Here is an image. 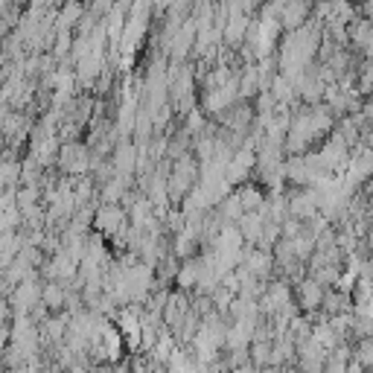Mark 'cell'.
<instances>
[{"instance_id": "obj_3", "label": "cell", "mask_w": 373, "mask_h": 373, "mask_svg": "<svg viewBox=\"0 0 373 373\" xmlns=\"http://www.w3.org/2000/svg\"><path fill=\"white\" fill-rule=\"evenodd\" d=\"M44 327H47V336H50L53 341H62V338H64V329H62L59 321H47Z\"/></svg>"}, {"instance_id": "obj_4", "label": "cell", "mask_w": 373, "mask_h": 373, "mask_svg": "<svg viewBox=\"0 0 373 373\" xmlns=\"http://www.w3.org/2000/svg\"><path fill=\"white\" fill-rule=\"evenodd\" d=\"M44 300H47V307H53V309H56V307H62V295L56 292V289H50V292H44Z\"/></svg>"}, {"instance_id": "obj_1", "label": "cell", "mask_w": 373, "mask_h": 373, "mask_svg": "<svg viewBox=\"0 0 373 373\" xmlns=\"http://www.w3.org/2000/svg\"><path fill=\"white\" fill-rule=\"evenodd\" d=\"M251 365L254 367H271V353H274V344H269V341H251Z\"/></svg>"}, {"instance_id": "obj_2", "label": "cell", "mask_w": 373, "mask_h": 373, "mask_svg": "<svg viewBox=\"0 0 373 373\" xmlns=\"http://www.w3.org/2000/svg\"><path fill=\"white\" fill-rule=\"evenodd\" d=\"M353 356H356L367 370H373V338H362V341H358V347L353 350Z\"/></svg>"}]
</instances>
